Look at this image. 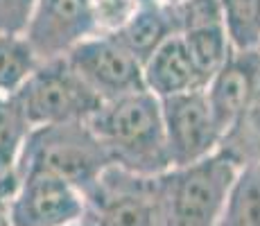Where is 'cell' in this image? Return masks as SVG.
<instances>
[{
    "mask_svg": "<svg viewBox=\"0 0 260 226\" xmlns=\"http://www.w3.org/2000/svg\"><path fill=\"white\" fill-rule=\"evenodd\" d=\"M116 168L138 177H161L172 170L163 127L161 100L149 90L104 102L88 120Z\"/></svg>",
    "mask_w": 260,
    "mask_h": 226,
    "instance_id": "cell-1",
    "label": "cell"
},
{
    "mask_svg": "<svg viewBox=\"0 0 260 226\" xmlns=\"http://www.w3.org/2000/svg\"><path fill=\"white\" fill-rule=\"evenodd\" d=\"M240 168L222 147L197 163L161 174L163 226H217Z\"/></svg>",
    "mask_w": 260,
    "mask_h": 226,
    "instance_id": "cell-2",
    "label": "cell"
},
{
    "mask_svg": "<svg viewBox=\"0 0 260 226\" xmlns=\"http://www.w3.org/2000/svg\"><path fill=\"white\" fill-rule=\"evenodd\" d=\"M27 168L57 174L88 199L113 163L88 122H66L32 129L16 172Z\"/></svg>",
    "mask_w": 260,
    "mask_h": 226,
    "instance_id": "cell-3",
    "label": "cell"
},
{
    "mask_svg": "<svg viewBox=\"0 0 260 226\" xmlns=\"http://www.w3.org/2000/svg\"><path fill=\"white\" fill-rule=\"evenodd\" d=\"M14 98L34 129L88 122L104 104L102 98L75 73L66 57L41 61Z\"/></svg>",
    "mask_w": 260,
    "mask_h": 226,
    "instance_id": "cell-4",
    "label": "cell"
},
{
    "mask_svg": "<svg viewBox=\"0 0 260 226\" xmlns=\"http://www.w3.org/2000/svg\"><path fill=\"white\" fill-rule=\"evenodd\" d=\"M91 226H163L161 177L109 168L86 199Z\"/></svg>",
    "mask_w": 260,
    "mask_h": 226,
    "instance_id": "cell-5",
    "label": "cell"
},
{
    "mask_svg": "<svg viewBox=\"0 0 260 226\" xmlns=\"http://www.w3.org/2000/svg\"><path fill=\"white\" fill-rule=\"evenodd\" d=\"M84 195L68 181L46 170L16 172V188L9 197L12 226H75L86 219Z\"/></svg>",
    "mask_w": 260,
    "mask_h": 226,
    "instance_id": "cell-6",
    "label": "cell"
},
{
    "mask_svg": "<svg viewBox=\"0 0 260 226\" xmlns=\"http://www.w3.org/2000/svg\"><path fill=\"white\" fill-rule=\"evenodd\" d=\"M66 59L75 73L102 98V102L147 90L143 79V63L116 34H93L75 45Z\"/></svg>",
    "mask_w": 260,
    "mask_h": 226,
    "instance_id": "cell-7",
    "label": "cell"
},
{
    "mask_svg": "<svg viewBox=\"0 0 260 226\" xmlns=\"http://www.w3.org/2000/svg\"><path fill=\"white\" fill-rule=\"evenodd\" d=\"M161 111L172 168L197 163L222 147L224 136L213 115L206 88L161 100Z\"/></svg>",
    "mask_w": 260,
    "mask_h": 226,
    "instance_id": "cell-8",
    "label": "cell"
},
{
    "mask_svg": "<svg viewBox=\"0 0 260 226\" xmlns=\"http://www.w3.org/2000/svg\"><path fill=\"white\" fill-rule=\"evenodd\" d=\"M98 34L91 0H39L25 37L41 61L66 57L84 39Z\"/></svg>",
    "mask_w": 260,
    "mask_h": 226,
    "instance_id": "cell-9",
    "label": "cell"
},
{
    "mask_svg": "<svg viewBox=\"0 0 260 226\" xmlns=\"http://www.w3.org/2000/svg\"><path fill=\"white\" fill-rule=\"evenodd\" d=\"M260 93V50L236 52L208 82L206 95L222 136H226Z\"/></svg>",
    "mask_w": 260,
    "mask_h": 226,
    "instance_id": "cell-10",
    "label": "cell"
},
{
    "mask_svg": "<svg viewBox=\"0 0 260 226\" xmlns=\"http://www.w3.org/2000/svg\"><path fill=\"white\" fill-rule=\"evenodd\" d=\"M145 88L158 100L172 98L179 93H188L194 88H204L194 61L188 52V45L181 34L168 39L147 61L143 63Z\"/></svg>",
    "mask_w": 260,
    "mask_h": 226,
    "instance_id": "cell-11",
    "label": "cell"
},
{
    "mask_svg": "<svg viewBox=\"0 0 260 226\" xmlns=\"http://www.w3.org/2000/svg\"><path fill=\"white\" fill-rule=\"evenodd\" d=\"M181 34V23L174 9L158 0H143L134 16L116 32V37L127 45V50L145 63L168 39Z\"/></svg>",
    "mask_w": 260,
    "mask_h": 226,
    "instance_id": "cell-12",
    "label": "cell"
},
{
    "mask_svg": "<svg viewBox=\"0 0 260 226\" xmlns=\"http://www.w3.org/2000/svg\"><path fill=\"white\" fill-rule=\"evenodd\" d=\"M181 37L188 45V52L192 57L199 77H202L204 88H206L208 82L224 68V63L233 54L226 27H224V23L202 25V27H192L181 32Z\"/></svg>",
    "mask_w": 260,
    "mask_h": 226,
    "instance_id": "cell-13",
    "label": "cell"
},
{
    "mask_svg": "<svg viewBox=\"0 0 260 226\" xmlns=\"http://www.w3.org/2000/svg\"><path fill=\"white\" fill-rule=\"evenodd\" d=\"M32 129L18 100L0 93V181L16 174L18 158Z\"/></svg>",
    "mask_w": 260,
    "mask_h": 226,
    "instance_id": "cell-14",
    "label": "cell"
},
{
    "mask_svg": "<svg viewBox=\"0 0 260 226\" xmlns=\"http://www.w3.org/2000/svg\"><path fill=\"white\" fill-rule=\"evenodd\" d=\"M217 226H260V160L240 168Z\"/></svg>",
    "mask_w": 260,
    "mask_h": 226,
    "instance_id": "cell-15",
    "label": "cell"
},
{
    "mask_svg": "<svg viewBox=\"0 0 260 226\" xmlns=\"http://www.w3.org/2000/svg\"><path fill=\"white\" fill-rule=\"evenodd\" d=\"M41 59L25 34H0V93L16 95Z\"/></svg>",
    "mask_w": 260,
    "mask_h": 226,
    "instance_id": "cell-16",
    "label": "cell"
},
{
    "mask_svg": "<svg viewBox=\"0 0 260 226\" xmlns=\"http://www.w3.org/2000/svg\"><path fill=\"white\" fill-rule=\"evenodd\" d=\"M224 27L236 52L260 50V0H219Z\"/></svg>",
    "mask_w": 260,
    "mask_h": 226,
    "instance_id": "cell-17",
    "label": "cell"
},
{
    "mask_svg": "<svg viewBox=\"0 0 260 226\" xmlns=\"http://www.w3.org/2000/svg\"><path fill=\"white\" fill-rule=\"evenodd\" d=\"M222 149L231 154L240 165L260 160V93L238 120L236 127L224 136Z\"/></svg>",
    "mask_w": 260,
    "mask_h": 226,
    "instance_id": "cell-18",
    "label": "cell"
},
{
    "mask_svg": "<svg viewBox=\"0 0 260 226\" xmlns=\"http://www.w3.org/2000/svg\"><path fill=\"white\" fill-rule=\"evenodd\" d=\"M141 3L143 0H91L98 32L116 34L134 16V12L138 9Z\"/></svg>",
    "mask_w": 260,
    "mask_h": 226,
    "instance_id": "cell-19",
    "label": "cell"
},
{
    "mask_svg": "<svg viewBox=\"0 0 260 226\" xmlns=\"http://www.w3.org/2000/svg\"><path fill=\"white\" fill-rule=\"evenodd\" d=\"M39 0H0V34H25Z\"/></svg>",
    "mask_w": 260,
    "mask_h": 226,
    "instance_id": "cell-20",
    "label": "cell"
},
{
    "mask_svg": "<svg viewBox=\"0 0 260 226\" xmlns=\"http://www.w3.org/2000/svg\"><path fill=\"white\" fill-rule=\"evenodd\" d=\"M158 3L166 5V7H170V9H179L183 3H186V0H158Z\"/></svg>",
    "mask_w": 260,
    "mask_h": 226,
    "instance_id": "cell-21",
    "label": "cell"
},
{
    "mask_svg": "<svg viewBox=\"0 0 260 226\" xmlns=\"http://www.w3.org/2000/svg\"><path fill=\"white\" fill-rule=\"evenodd\" d=\"M75 226H91V222H88V219H84L82 224H75Z\"/></svg>",
    "mask_w": 260,
    "mask_h": 226,
    "instance_id": "cell-22",
    "label": "cell"
}]
</instances>
